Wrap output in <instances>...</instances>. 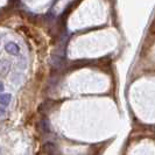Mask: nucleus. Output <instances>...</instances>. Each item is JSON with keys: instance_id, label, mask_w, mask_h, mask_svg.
<instances>
[{"instance_id": "f257e3e1", "label": "nucleus", "mask_w": 155, "mask_h": 155, "mask_svg": "<svg viewBox=\"0 0 155 155\" xmlns=\"http://www.w3.org/2000/svg\"><path fill=\"white\" fill-rule=\"evenodd\" d=\"M11 103V94L8 93H2L0 97V105H1V114H4L5 109Z\"/></svg>"}]
</instances>
